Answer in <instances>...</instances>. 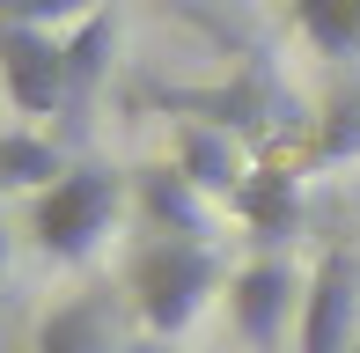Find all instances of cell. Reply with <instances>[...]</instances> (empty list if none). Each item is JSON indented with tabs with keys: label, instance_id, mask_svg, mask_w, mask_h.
<instances>
[{
	"label": "cell",
	"instance_id": "277c9868",
	"mask_svg": "<svg viewBox=\"0 0 360 353\" xmlns=\"http://www.w3.org/2000/svg\"><path fill=\"white\" fill-rule=\"evenodd\" d=\"M302 353H360V265L353 250H323L302 295V324H294Z\"/></svg>",
	"mask_w": 360,
	"mask_h": 353
},
{
	"label": "cell",
	"instance_id": "5bb4252c",
	"mask_svg": "<svg viewBox=\"0 0 360 353\" xmlns=\"http://www.w3.org/2000/svg\"><path fill=\"white\" fill-rule=\"evenodd\" d=\"M0 280H8V221H0Z\"/></svg>",
	"mask_w": 360,
	"mask_h": 353
},
{
	"label": "cell",
	"instance_id": "9c48e42d",
	"mask_svg": "<svg viewBox=\"0 0 360 353\" xmlns=\"http://www.w3.org/2000/svg\"><path fill=\"white\" fill-rule=\"evenodd\" d=\"M30 353H110V302L103 295H74L59 309H44Z\"/></svg>",
	"mask_w": 360,
	"mask_h": 353
},
{
	"label": "cell",
	"instance_id": "5b68a950",
	"mask_svg": "<svg viewBox=\"0 0 360 353\" xmlns=\"http://www.w3.org/2000/svg\"><path fill=\"white\" fill-rule=\"evenodd\" d=\"M302 295H309V280L287 258H250L236 280H228V316H236L243 346L272 353L287 339V309H302Z\"/></svg>",
	"mask_w": 360,
	"mask_h": 353
},
{
	"label": "cell",
	"instance_id": "8992f818",
	"mask_svg": "<svg viewBox=\"0 0 360 353\" xmlns=\"http://www.w3.org/2000/svg\"><path fill=\"white\" fill-rule=\"evenodd\" d=\"M140 214L155 221L162 236H184V243H214V229H221V199H206L176 162L140 176Z\"/></svg>",
	"mask_w": 360,
	"mask_h": 353
},
{
	"label": "cell",
	"instance_id": "30bf717a",
	"mask_svg": "<svg viewBox=\"0 0 360 353\" xmlns=\"http://www.w3.org/2000/svg\"><path fill=\"white\" fill-rule=\"evenodd\" d=\"M110 52H118V15H110V8L81 15L74 37H67V89H74V110H67V118H81V110L96 103V82H103Z\"/></svg>",
	"mask_w": 360,
	"mask_h": 353
},
{
	"label": "cell",
	"instance_id": "52a82bcc",
	"mask_svg": "<svg viewBox=\"0 0 360 353\" xmlns=\"http://www.w3.org/2000/svg\"><path fill=\"white\" fill-rule=\"evenodd\" d=\"M228 214H236L257 243H280V236H294V221H302V176H294L287 162H257Z\"/></svg>",
	"mask_w": 360,
	"mask_h": 353
},
{
	"label": "cell",
	"instance_id": "ba28073f",
	"mask_svg": "<svg viewBox=\"0 0 360 353\" xmlns=\"http://www.w3.org/2000/svg\"><path fill=\"white\" fill-rule=\"evenodd\" d=\"M176 169L221 206H236V191L250 184V162H243V148L228 140V125H184V133H176Z\"/></svg>",
	"mask_w": 360,
	"mask_h": 353
},
{
	"label": "cell",
	"instance_id": "7a4b0ae2",
	"mask_svg": "<svg viewBox=\"0 0 360 353\" xmlns=\"http://www.w3.org/2000/svg\"><path fill=\"white\" fill-rule=\"evenodd\" d=\"M118 206H125V184L110 169L81 162V169H67L59 184H44L37 199H30V236H37L44 258L81 265L110 229H118Z\"/></svg>",
	"mask_w": 360,
	"mask_h": 353
},
{
	"label": "cell",
	"instance_id": "4fadbf2b",
	"mask_svg": "<svg viewBox=\"0 0 360 353\" xmlns=\"http://www.w3.org/2000/svg\"><path fill=\"white\" fill-rule=\"evenodd\" d=\"M8 8V23H67V15H96V0H0Z\"/></svg>",
	"mask_w": 360,
	"mask_h": 353
},
{
	"label": "cell",
	"instance_id": "9a60e30c",
	"mask_svg": "<svg viewBox=\"0 0 360 353\" xmlns=\"http://www.w3.org/2000/svg\"><path fill=\"white\" fill-rule=\"evenodd\" d=\"M133 353H162V339H147V346H133Z\"/></svg>",
	"mask_w": 360,
	"mask_h": 353
},
{
	"label": "cell",
	"instance_id": "8fae6325",
	"mask_svg": "<svg viewBox=\"0 0 360 353\" xmlns=\"http://www.w3.org/2000/svg\"><path fill=\"white\" fill-rule=\"evenodd\" d=\"M59 176H67V162L44 133H0V191H44Z\"/></svg>",
	"mask_w": 360,
	"mask_h": 353
},
{
	"label": "cell",
	"instance_id": "6da1fadb",
	"mask_svg": "<svg viewBox=\"0 0 360 353\" xmlns=\"http://www.w3.org/2000/svg\"><path fill=\"white\" fill-rule=\"evenodd\" d=\"M221 243H184V236H155L125 272V295H133L147 339H176V331L199 324V309L221 287Z\"/></svg>",
	"mask_w": 360,
	"mask_h": 353
},
{
	"label": "cell",
	"instance_id": "7c38bea8",
	"mask_svg": "<svg viewBox=\"0 0 360 353\" xmlns=\"http://www.w3.org/2000/svg\"><path fill=\"white\" fill-rule=\"evenodd\" d=\"M294 23L323 59H353L360 52V0H294Z\"/></svg>",
	"mask_w": 360,
	"mask_h": 353
},
{
	"label": "cell",
	"instance_id": "3957f363",
	"mask_svg": "<svg viewBox=\"0 0 360 353\" xmlns=\"http://www.w3.org/2000/svg\"><path fill=\"white\" fill-rule=\"evenodd\" d=\"M0 82L22 118H67V37H52L44 23H0Z\"/></svg>",
	"mask_w": 360,
	"mask_h": 353
}]
</instances>
